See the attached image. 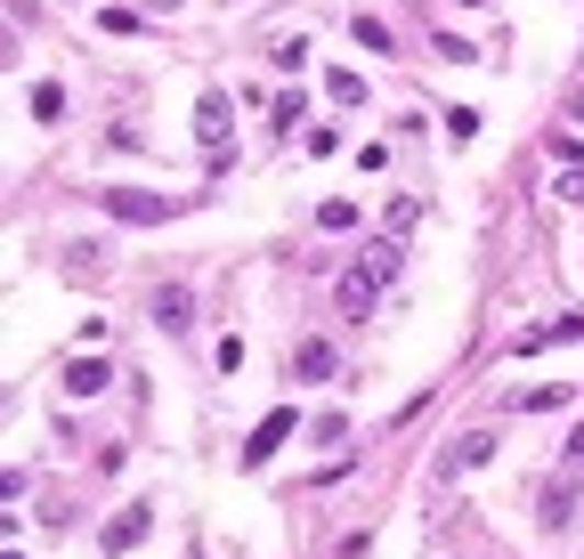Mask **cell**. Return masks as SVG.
Returning <instances> with one entry per match:
<instances>
[{"mask_svg":"<svg viewBox=\"0 0 584 559\" xmlns=\"http://www.w3.org/2000/svg\"><path fill=\"white\" fill-rule=\"evenodd\" d=\"M98 203H106L122 227H162V219H179V195H146V186H98Z\"/></svg>","mask_w":584,"mask_h":559,"instance_id":"1","label":"cell"},{"mask_svg":"<svg viewBox=\"0 0 584 559\" xmlns=\"http://www.w3.org/2000/svg\"><path fill=\"white\" fill-rule=\"evenodd\" d=\"M292 430H301V413H292V406H277V413H268V422L252 430V438H244V470H260L268 454H277V446L292 438Z\"/></svg>","mask_w":584,"mask_h":559,"instance_id":"2","label":"cell"},{"mask_svg":"<svg viewBox=\"0 0 584 559\" xmlns=\"http://www.w3.org/2000/svg\"><path fill=\"white\" fill-rule=\"evenodd\" d=\"M195 138H203L212 155L227 147V90H203V98H195Z\"/></svg>","mask_w":584,"mask_h":559,"instance_id":"3","label":"cell"},{"mask_svg":"<svg viewBox=\"0 0 584 559\" xmlns=\"http://www.w3.org/2000/svg\"><path fill=\"white\" fill-rule=\"evenodd\" d=\"M146 527H155V503H131L106 535H98V544H106V551H131V544H146Z\"/></svg>","mask_w":584,"mask_h":559,"instance_id":"4","label":"cell"},{"mask_svg":"<svg viewBox=\"0 0 584 559\" xmlns=\"http://www.w3.org/2000/svg\"><path fill=\"white\" fill-rule=\"evenodd\" d=\"M552 341H584V317H552V324H536V333H519L512 357H536V349H552Z\"/></svg>","mask_w":584,"mask_h":559,"instance_id":"5","label":"cell"},{"mask_svg":"<svg viewBox=\"0 0 584 559\" xmlns=\"http://www.w3.org/2000/svg\"><path fill=\"white\" fill-rule=\"evenodd\" d=\"M373 300H382V276H373V267H358V276H341V308H349V317H373Z\"/></svg>","mask_w":584,"mask_h":559,"instance_id":"6","label":"cell"},{"mask_svg":"<svg viewBox=\"0 0 584 559\" xmlns=\"http://www.w3.org/2000/svg\"><path fill=\"white\" fill-rule=\"evenodd\" d=\"M487 454H495V438H487V430H463V438L447 446V463H438V470H447V479H454V470H479V463H487Z\"/></svg>","mask_w":584,"mask_h":559,"instance_id":"7","label":"cell"},{"mask_svg":"<svg viewBox=\"0 0 584 559\" xmlns=\"http://www.w3.org/2000/svg\"><path fill=\"white\" fill-rule=\"evenodd\" d=\"M333 373V349L325 341H292V381H325Z\"/></svg>","mask_w":584,"mask_h":559,"instance_id":"8","label":"cell"},{"mask_svg":"<svg viewBox=\"0 0 584 559\" xmlns=\"http://www.w3.org/2000/svg\"><path fill=\"white\" fill-rule=\"evenodd\" d=\"M187 308H195V300H187L179 284H162V293H155V324H162V333H187V324H195Z\"/></svg>","mask_w":584,"mask_h":559,"instance_id":"9","label":"cell"},{"mask_svg":"<svg viewBox=\"0 0 584 559\" xmlns=\"http://www.w3.org/2000/svg\"><path fill=\"white\" fill-rule=\"evenodd\" d=\"M98 389H106V365H98V357H74V365H66V398H98Z\"/></svg>","mask_w":584,"mask_h":559,"instance_id":"10","label":"cell"},{"mask_svg":"<svg viewBox=\"0 0 584 559\" xmlns=\"http://www.w3.org/2000/svg\"><path fill=\"white\" fill-rule=\"evenodd\" d=\"M349 41H358V49H373V57H390V25H382V16H349Z\"/></svg>","mask_w":584,"mask_h":559,"instance_id":"11","label":"cell"},{"mask_svg":"<svg viewBox=\"0 0 584 559\" xmlns=\"http://www.w3.org/2000/svg\"><path fill=\"white\" fill-rule=\"evenodd\" d=\"M325 90H333V106H366V73H349V66H333Z\"/></svg>","mask_w":584,"mask_h":559,"instance_id":"12","label":"cell"},{"mask_svg":"<svg viewBox=\"0 0 584 559\" xmlns=\"http://www.w3.org/2000/svg\"><path fill=\"white\" fill-rule=\"evenodd\" d=\"M317 227H325V236H349V227H358V203H349V195L317 203Z\"/></svg>","mask_w":584,"mask_h":559,"instance_id":"13","label":"cell"},{"mask_svg":"<svg viewBox=\"0 0 584 559\" xmlns=\"http://www.w3.org/2000/svg\"><path fill=\"white\" fill-rule=\"evenodd\" d=\"M301 57H308V33H284L277 49H268V66H277V73H301Z\"/></svg>","mask_w":584,"mask_h":559,"instance_id":"14","label":"cell"},{"mask_svg":"<svg viewBox=\"0 0 584 559\" xmlns=\"http://www.w3.org/2000/svg\"><path fill=\"white\" fill-rule=\"evenodd\" d=\"M66 114V90H57V81H33V122H57Z\"/></svg>","mask_w":584,"mask_h":559,"instance_id":"15","label":"cell"},{"mask_svg":"<svg viewBox=\"0 0 584 559\" xmlns=\"http://www.w3.org/2000/svg\"><path fill=\"white\" fill-rule=\"evenodd\" d=\"M512 406H519V413H552V406H569V381H560V389H519Z\"/></svg>","mask_w":584,"mask_h":559,"instance_id":"16","label":"cell"},{"mask_svg":"<svg viewBox=\"0 0 584 559\" xmlns=\"http://www.w3.org/2000/svg\"><path fill=\"white\" fill-rule=\"evenodd\" d=\"M414 219H423V195H398V203H390V236H406Z\"/></svg>","mask_w":584,"mask_h":559,"instance_id":"17","label":"cell"},{"mask_svg":"<svg viewBox=\"0 0 584 559\" xmlns=\"http://www.w3.org/2000/svg\"><path fill=\"white\" fill-rule=\"evenodd\" d=\"M438 57H447V66H471V57H479V49H471V41H463V33H438Z\"/></svg>","mask_w":584,"mask_h":559,"instance_id":"18","label":"cell"},{"mask_svg":"<svg viewBox=\"0 0 584 559\" xmlns=\"http://www.w3.org/2000/svg\"><path fill=\"white\" fill-rule=\"evenodd\" d=\"M560 203H576V212H584V162H569V171H560Z\"/></svg>","mask_w":584,"mask_h":559,"instance_id":"19","label":"cell"},{"mask_svg":"<svg viewBox=\"0 0 584 559\" xmlns=\"http://www.w3.org/2000/svg\"><path fill=\"white\" fill-rule=\"evenodd\" d=\"M569 122H576V130H584V81H576V90H569Z\"/></svg>","mask_w":584,"mask_h":559,"instance_id":"20","label":"cell"},{"mask_svg":"<svg viewBox=\"0 0 584 559\" xmlns=\"http://www.w3.org/2000/svg\"><path fill=\"white\" fill-rule=\"evenodd\" d=\"M155 9H171V0H155Z\"/></svg>","mask_w":584,"mask_h":559,"instance_id":"21","label":"cell"}]
</instances>
